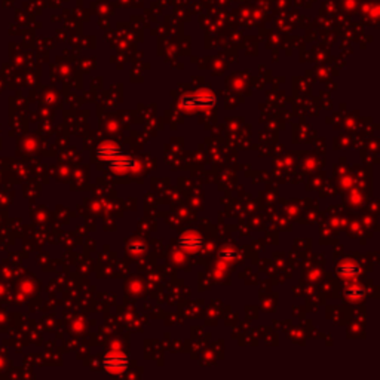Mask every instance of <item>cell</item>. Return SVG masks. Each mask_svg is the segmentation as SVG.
Instances as JSON below:
<instances>
[{"label": "cell", "mask_w": 380, "mask_h": 380, "mask_svg": "<svg viewBox=\"0 0 380 380\" xmlns=\"http://www.w3.org/2000/svg\"><path fill=\"white\" fill-rule=\"evenodd\" d=\"M121 153V149L113 144L112 141H107V143H103L100 147H98V156L101 159H106V161H112L113 158H116L118 155Z\"/></svg>", "instance_id": "obj_4"}, {"label": "cell", "mask_w": 380, "mask_h": 380, "mask_svg": "<svg viewBox=\"0 0 380 380\" xmlns=\"http://www.w3.org/2000/svg\"><path fill=\"white\" fill-rule=\"evenodd\" d=\"M110 164H112V168L113 169H129L135 167V161L131 156L122 155V153H119L116 158H113L110 161Z\"/></svg>", "instance_id": "obj_6"}, {"label": "cell", "mask_w": 380, "mask_h": 380, "mask_svg": "<svg viewBox=\"0 0 380 380\" xmlns=\"http://www.w3.org/2000/svg\"><path fill=\"white\" fill-rule=\"evenodd\" d=\"M178 245L186 251L195 253V251H199L204 247V239L199 238L198 235H183L178 239Z\"/></svg>", "instance_id": "obj_3"}, {"label": "cell", "mask_w": 380, "mask_h": 380, "mask_svg": "<svg viewBox=\"0 0 380 380\" xmlns=\"http://www.w3.org/2000/svg\"><path fill=\"white\" fill-rule=\"evenodd\" d=\"M236 255L235 251H221L220 253V257H223V258H226V260H229V258H233Z\"/></svg>", "instance_id": "obj_8"}, {"label": "cell", "mask_w": 380, "mask_h": 380, "mask_svg": "<svg viewBox=\"0 0 380 380\" xmlns=\"http://www.w3.org/2000/svg\"><path fill=\"white\" fill-rule=\"evenodd\" d=\"M103 367L110 373H122L128 367V359L122 353H112L107 355L103 361Z\"/></svg>", "instance_id": "obj_2"}, {"label": "cell", "mask_w": 380, "mask_h": 380, "mask_svg": "<svg viewBox=\"0 0 380 380\" xmlns=\"http://www.w3.org/2000/svg\"><path fill=\"white\" fill-rule=\"evenodd\" d=\"M129 250H131V251H144V245L132 244V245H129Z\"/></svg>", "instance_id": "obj_9"}, {"label": "cell", "mask_w": 380, "mask_h": 380, "mask_svg": "<svg viewBox=\"0 0 380 380\" xmlns=\"http://www.w3.org/2000/svg\"><path fill=\"white\" fill-rule=\"evenodd\" d=\"M361 272V267L359 264L356 263H352V261H346V263H341L340 266H337V273L343 278H353V276H358Z\"/></svg>", "instance_id": "obj_5"}, {"label": "cell", "mask_w": 380, "mask_h": 380, "mask_svg": "<svg viewBox=\"0 0 380 380\" xmlns=\"http://www.w3.org/2000/svg\"><path fill=\"white\" fill-rule=\"evenodd\" d=\"M364 294H365V290L362 287H359V285H353V287H350V288L346 290V296L349 297V298H353V300L362 298Z\"/></svg>", "instance_id": "obj_7"}, {"label": "cell", "mask_w": 380, "mask_h": 380, "mask_svg": "<svg viewBox=\"0 0 380 380\" xmlns=\"http://www.w3.org/2000/svg\"><path fill=\"white\" fill-rule=\"evenodd\" d=\"M217 98L211 94H198V95H190L186 94L180 98V106L183 109H210L215 106Z\"/></svg>", "instance_id": "obj_1"}]
</instances>
